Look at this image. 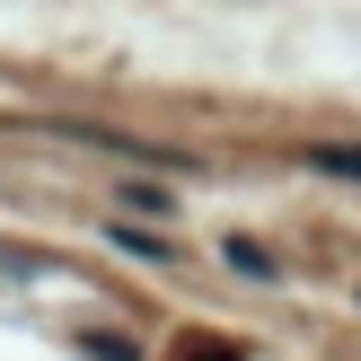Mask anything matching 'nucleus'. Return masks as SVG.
<instances>
[{"label": "nucleus", "instance_id": "obj_2", "mask_svg": "<svg viewBox=\"0 0 361 361\" xmlns=\"http://www.w3.org/2000/svg\"><path fill=\"white\" fill-rule=\"evenodd\" d=\"M229 264H238V274H256V282L274 274V264H264V247H256V238H229Z\"/></svg>", "mask_w": 361, "mask_h": 361}, {"label": "nucleus", "instance_id": "obj_4", "mask_svg": "<svg viewBox=\"0 0 361 361\" xmlns=\"http://www.w3.org/2000/svg\"><path fill=\"white\" fill-rule=\"evenodd\" d=\"M176 361H238V353H229V344H185Z\"/></svg>", "mask_w": 361, "mask_h": 361}, {"label": "nucleus", "instance_id": "obj_1", "mask_svg": "<svg viewBox=\"0 0 361 361\" xmlns=\"http://www.w3.org/2000/svg\"><path fill=\"white\" fill-rule=\"evenodd\" d=\"M317 168H326V176H353V185H361V150H344V141H317Z\"/></svg>", "mask_w": 361, "mask_h": 361}, {"label": "nucleus", "instance_id": "obj_3", "mask_svg": "<svg viewBox=\"0 0 361 361\" xmlns=\"http://www.w3.org/2000/svg\"><path fill=\"white\" fill-rule=\"evenodd\" d=\"M88 361H133V353H123L115 335H88Z\"/></svg>", "mask_w": 361, "mask_h": 361}]
</instances>
